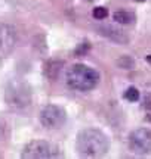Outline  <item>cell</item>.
<instances>
[{
	"label": "cell",
	"mask_w": 151,
	"mask_h": 159,
	"mask_svg": "<svg viewBox=\"0 0 151 159\" xmlns=\"http://www.w3.org/2000/svg\"><path fill=\"white\" fill-rule=\"evenodd\" d=\"M76 146L81 156L98 158L107 153V150L110 148V142H108V137L101 130L86 128L79 133Z\"/></svg>",
	"instance_id": "obj_1"
},
{
	"label": "cell",
	"mask_w": 151,
	"mask_h": 159,
	"mask_svg": "<svg viewBox=\"0 0 151 159\" xmlns=\"http://www.w3.org/2000/svg\"><path fill=\"white\" fill-rule=\"evenodd\" d=\"M65 81H67L68 87L73 90L89 91L98 85L99 74L85 63H74L67 71Z\"/></svg>",
	"instance_id": "obj_2"
},
{
	"label": "cell",
	"mask_w": 151,
	"mask_h": 159,
	"mask_svg": "<svg viewBox=\"0 0 151 159\" xmlns=\"http://www.w3.org/2000/svg\"><path fill=\"white\" fill-rule=\"evenodd\" d=\"M5 100L11 108H25L31 102V90L25 83H11L6 87Z\"/></svg>",
	"instance_id": "obj_3"
},
{
	"label": "cell",
	"mask_w": 151,
	"mask_h": 159,
	"mask_svg": "<svg viewBox=\"0 0 151 159\" xmlns=\"http://www.w3.org/2000/svg\"><path fill=\"white\" fill-rule=\"evenodd\" d=\"M21 156L25 159H51L58 156V149L45 140H34L24 148Z\"/></svg>",
	"instance_id": "obj_4"
},
{
	"label": "cell",
	"mask_w": 151,
	"mask_h": 159,
	"mask_svg": "<svg viewBox=\"0 0 151 159\" xmlns=\"http://www.w3.org/2000/svg\"><path fill=\"white\" fill-rule=\"evenodd\" d=\"M40 124L47 130H55L65 124L67 112L58 105H47L40 111Z\"/></svg>",
	"instance_id": "obj_5"
},
{
	"label": "cell",
	"mask_w": 151,
	"mask_h": 159,
	"mask_svg": "<svg viewBox=\"0 0 151 159\" xmlns=\"http://www.w3.org/2000/svg\"><path fill=\"white\" fill-rule=\"evenodd\" d=\"M129 149L138 155L151 153V130L138 128L129 136Z\"/></svg>",
	"instance_id": "obj_6"
},
{
	"label": "cell",
	"mask_w": 151,
	"mask_h": 159,
	"mask_svg": "<svg viewBox=\"0 0 151 159\" xmlns=\"http://www.w3.org/2000/svg\"><path fill=\"white\" fill-rule=\"evenodd\" d=\"M17 44V31L9 24L0 22V62L5 61Z\"/></svg>",
	"instance_id": "obj_7"
},
{
	"label": "cell",
	"mask_w": 151,
	"mask_h": 159,
	"mask_svg": "<svg viewBox=\"0 0 151 159\" xmlns=\"http://www.w3.org/2000/svg\"><path fill=\"white\" fill-rule=\"evenodd\" d=\"M99 31H101V34L102 35L108 37V39L113 40V41H117V43H126V41H128L126 35L123 34L120 30L114 28V27H110V25H107V27H101Z\"/></svg>",
	"instance_id": "obj_8"
},
{
	"label": "cell",
	"mask_w": 151,
	"mask_h": 159,
	"mask_svg": "<svg viewBox=\"0 0 151 159\" xmlns=\"http://www.w3.org/2000/svg\"><path fill=\"white\" fill-rule=\"evenodd\" d=\"M114 21L119 24H123V25H129V24H132L135 21V15L132 12H128V11H117L114 15Z\"/></svg>",
	"instance_id": "obj_9"
},
{
	"label": "cell",
	"mask_w": 151,
	"mask_h": 159,
	"mask_svg": "<svg viewBox=\"0 0 151 159\" xmlns=\"http://www.w3.org/2000/svg\"><path fill=\"white\" fill-rule=\"evenodd\" d=\"M123 97L128 100V102H136L139 99V91L136 87H128V90L124 91Z\"/></svg>",
	"instance_id": "obj_10"
},
{
	"label": "cell",
	"mask_w": 151,
	"mask_h": 159,
	"mask_svg": "<svg viewBox=\"0 0 151 159\" xmlns=\"http://www.w3.org/2000/svg\"><path fill=\"white\" fill-rule=\"evenodd\" d=\"M92 15L95 19H99V21H101V19H105V18L108 16V11H107L105 7H102V6H98V7L93 9Z\"/></svg>",
	"instance_id": "obj_11"
},
{
	"label": "cell",
	"mask_w": 151,
	"mask_h": 159,
	"mask_svg": "<svg viewBox=\"0 0 151 159\" xmlns=\"http://www.w3.org/2000/svg\"><path fill=\"white\" fill-rule=\"evenodd\" d=\"M87 50H89V43H83V44H80V49H77V50H76V53L83 55V53H86Z\"/></svg>",
	"instance_id": "obj_12"
},
{
	"label": "cell",
	"mask_w": 151,
	"mask_h": 159,
	"mask_svg": "<svg viewBox=\"0 0 151 159\" xmlns=\"http://www.w3.org/2000/svg\"><path fill=\"white\" fill-rule=\"evenodd\" d=\"M2 134H3V128H2V125H0V137H2Z\"/></svg>",
	"instance_id": "obj_13"
},
{
	"label": "cell",
	"mask_w": 151,
	"mask_h": 159,
	"mask_svg": "<svg viewBox=\"0 0 151 159\" xmlns=\"http://www.w3.org/2000/svg\"><path fill=\"white\" fill-rule=\"evenodd\" d=\"M136 2H145V0H136Z\"/></svg>",
	"instance_id": "obj_14"
}]
</instances>
